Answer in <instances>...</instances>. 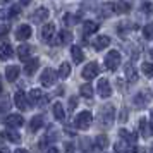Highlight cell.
I'll return each mask as SVG.
<instances>
[{
    "mask_svg": "<svg viewBox=\"0 0 153 153\" xmlns=\"http://www.w3.org/2000/svg\"><path fill=\"white\" fill-rule=\"evenodd\" d=\"M38 65H40V60L38 59H29L28 62H26V65H24V72L28 76H33L36 72V69H38Z\"/></svg>",
    "mask_w": 153,
    "mask_h": 153,
    "instance_id": "ffe728a7",
    "label": "cell"
},
{
    "mask_svg": "<svg viewBox=\"0 0 153 153\" xmlns=\"http://www.w3.org/2000/svg\"><path fill=\"white\" fill-rule=\"evenodd\" d=\"M98 72H100V67H98L97 62H90L84 65L83 69V77L86 79V81H91V79H95V77L98 76Z\"/></svg>",
    "mask_w": 153,
    "mask_h": 153,
    "instance_id": "5b68a950",
    "label": "cell"
},
{
    "mask_svg": "<svg viewBox=\"0 0 153 153\" xmlns=\"http://www.w3.org/2000/svg\"><path fill=\"white\" fill-rule=\"evenodd\" d=\"M146 102H148L146 93H139V95H136V98H134V103L136 105H145Z\"/></svg>",
    "mask_w": 153,
    "mask_h": 153,
    "instance_id": "836d02e7",
    "label": "cell"
},
{
    "mask_svg": "<svg viewBox=\"0 0 153 153\" xmlns=\"http://www.w3.org/2000/svg\"><path fill=\"white\" fill-rule=\"evenodd\" d=\"M120 62H122V57H120V53L117 50H110L107 53V57H105V65H107L108 71H115L120 65Z\"/></svg>",
    "mask_w": 153,
    "mask_h": 153,
    "instance_id": "3957f363",
    "label": "cell"
},
{
    "mask_svg": "<svg viewBox=\"0 0 153 153\" xmlns=\"http://www.w3.org/2000/svg\"><path fill=\"white\" fill-rule=\"evenodd\" d=\"M0 153H10V152H9L7 148H2V150H0Z\"/></svg>",
    "mask_w": 153,
    "mask_h": 153,
    "instance_id": "bcb514c9",
    "label": "cell"
},
{
    "mask_svg": "<svg viewBox=\"0 0 153 153\" xmlns=\"http://www.w3.org/2000/svg\"><path fill=\"white\" fill-rule=\"evenodd\" d=\"M48 16H50L48 9L47 7H40V9H36L35 10V14H33V21H35L36 24H42L43 21L48 19Z\"/></svg>",
    "mask_w": 153,
    "mask_h": 153,
    "instance_id": "5bb4252c",
    "label": "cell"
},
{
    "mask_svg": "<svg viewBox=\"0 0 153 153\" xmlns=\"http://www.w3.org/2000/svg\"><path fill=\"white\" fill-rule=\"evenodd\" d=\"M141 69H143V72H145L146 76H153V64L152 62H145L141 65Z\"/></svg>",
    "mask_w": 153,
    "mask_h": 153,
    "instance_id": "e575fe53",
    "label": "cell"
},
{
    "mask_svg": "<svg viewBox=\"0 0 153 153\" xmlns=\"http://www.w3.org/2000/svg\"><path fill=\"white\" fill-rule=\"evenodd\" d=\"M77 22H79V17H77V16H72V14L64 16V24H65V26H74Z\"/></svg>",
    "mask_w": 153,
    "mask_h": 153,
    "instance_id": "1f68e13d",
    "label": "cell"
},
{
    "mask_svg": "<svg viewBox=\"0 0 153 153\" xmlns=\"http://www.w3.org/2000/svg\"><path fill=\"white\" fill-rule=\"evenodd\" d=\"M64 153H74V145L72 143H65V152Z\"/></svg>",
    "mask_w": 153,
    "mask_h": 153,
    "instance_id": "60d3db41",
    "label": "cell"
},
{
    "mask_svg": "<svg viewBox=\"0 0 153 153\" xmlns=\"http://www.w3.org/2000/svg\"><path fill=\"white\" fill-rule=\"evenodd\" d=\"M2 136H4V138H7L9 141H12V143H21V136H19V132L12 131V129L4 131V132H2Z\"/></svg>",
    "mask_w": 153,
    "mask_h": 153,
    "instance_id": "603a6c76",
    "label": "cell"
},
{
    "mask_svg": "<svg viewBox=\"0 0 153 153\" xmlns=\"http://www.w3.org/2000/svg\"><path fill=\"white\" fill-rule=\"evenodd\" d=\"M28 100L29 98L22 93V91H17L14 95V103H16V107L19 108V110H26L28 108Z\"/></svg>",
    "mask_w": 153,
    "mask_h": 153,
    "instance_id": "4fadbf2b",
    "label": "cell"
},
{
    "mask_svg": "<svg viewBox=\"0 0 153 153\" xmlns=\"http://www.w3.org/2000/svg\"><path fill=\"white\" fill-rule=\"evenodd\" d=\"M114 150L117 153H127V143L126 141H117L115 146H114Z\"/></svg>",
    "mask_w": 153,
    "mask_h": 153,
    "instance_id": "d6a6232c",
    "label": "cell"
},
{
    "mask_svg": "<svg viewBox=\"0 0 153 153\" xmlns=\"http://www.w3.org/2000/svg\"><path fill=\"white\" fill-rule=\"evenodd\" d=\"M12 55H14V48L10 47V43H7V42L0 43V59H2V60H7V59H10Z\"/></svg>",
    "mask_w": 153,
    "mask_h": 153,
    "instance_id": "9a60e30c",
    "label": "cell"
},
{
    "mask_svg": "<svg viewBox=\"0 0 153 153\" xmlns=\"http://www.w3.org/2000/svg\"><path fill=\"white\" fill-rule=\"evenodd\" d=\"M97 91L98 95L102 98H108L112 95V88H110V83L107 81V79H100L97 84Z\"/></svg>",
    "mask_w": 153,
    "mask_h": 153,
    "instance_id": "52a82bcc",
    "label": "cell"
},
{
    "mask_svg": "<svg viewBox=\"0 0 153 153\" xmlns=\"http://www.w3.org/2000/svg\"><path fill=\"white\" fill-rule=\"evenodd\" d=\"M31 35H33V29L29 28L28 24H21V26L17 28V31H16V38H17L19 42H26Z\"/></svg>",
    "mask_w": 153,
    "mask_h": 153,
    "instance_id": "30bf717a",
    "label": "cell"
},
{
    "mask_svg": "<svg viewBox=\"0 0 153 153\" xmlns=\"http://www.w3.org/2000/svg\"><path fill=\"white\" fill-rule=\"evenodd\" d=\"M55 79H57L55 71L53 69H45L42 72V76H40V83H42L45 88H50V86L55 84Z\"/></svg>",
    "mask_w": 153,
    "mask_h": 153,
    "instance_id": "277c9868",
    "label": "cell"
},
{
    "mask_svg": "<svg viewBox=\"0 0 153 153\" xmlns=\"http://www.w3.org/2000/svg\"><path fill=\"white\" fill-rule=\"evenodd\" d=\"M22 4H29V2H31V0H21Z\"/></svg>",
    "mask_w": 153,
    "mask_h": 153,
    "instance_id": "7dc6e473",
    "label": "cell"
},
{
    "mask_svg": "<svg viewBox=\"0 0 153 153\" xmlns=\"http://www.w3.org/2000/svg\"><path fill=\"white\" fill-rule=\"evenodd\" d=\"M31 53H33V48L29 45H21L17 48V57L21 59L22 62H28L29 59H31Z\"/></svg>",
    "mask_w": 153,
    "mask_h": 153,
    "instance_id": "2e32d148",
    "label": "cell"
},
{
    "mask_svg": "<svg viewBox=\"0 0 153 153\" xmlns=\"http://www.w3.org/2000/svg\"><path fill=\"white\" fill-rule=\"evenodd\" d=\"M150 153H153V148H152V150H150Z\"/></svg>",
    "mask_w": 153,
    "mask_h": 153,
    "instance_id": "f907efd6",
    "label": "cell"
},
{
    "mask_svg": "<svg viewBox=\"0 0 153 153\" xmlns=\"http://www.w3.org/2000/svg\"><path fill=\"white\" fill-rule=\"evenodd\" d=\"M0 93H2V84H0Z\"/></svg>",
    "mask_w": 153,
    "mask_h": 153,
    "instance_id": "c3c4849f",
    "label": "cell"
},
{
    "mask_svg": "<svg viewBox=\"0 0 153 153\" xmlns=\"http://www.w3.org/2000/svg\"><path fill=\"white\" fill-rule=\"evenodd\" d=\"M47 153H59V150H57V148H50Z\"/></svg>",
    "mask_w": 153,
    "mask_h": 153,
    "instance_id": "ee69618b",
    "label": "cell"
},
{
    "mask_svg": "<svg viewBox=\"0 0 153 153\" xmlns=\"http://www.w3.org/2000/svg\"><path fill=\"white\" fill-rule=\"evenodd\" d=\"M91 122H93V115H91V112H88V110H83L81 114H77L76 120H74L76 127L77 129H83V131L90 129Z\"/></svg>",
    "mask_w": 153,
    "mask_h": 153,
    "instance_id": "7a4b0ae2",
    "label": "cell"
},
{
    "mask_svg": "<svg viewBox=\"0 0 153 153\" xmlns=\"http://www.w3.org/2000/svg\"><path fill=\"white\" fill-rule=\"evenodd\" d=\"M150 120H152V127H153V110H150Z\"/></svg>",
    "mask_w": 153,
    "mask_h": 153,
    "instance_id": "f6af8a7d",
    "label": "cell"
},
{
    "mask_svg": "<svg viewBox=\"0 0 153 153\" xmlns=\"http://www.w3.org/2000/svg\"><path fill=\"white\" fill-rule=\"evenodd\" d=\"M71 53H72V59H74V62H76V64H79L81 60H83V57H84L81 47H76V45L71 48Z\"/></svg>",
    "mask_w": 153,
    "mask_h": 153,
    "instance_id": "83f0119b",
    "label": "cell"
},
{
    "mask_svg": "<svg viewBox=\"0 0 153 153\" xmlns=\"http://www.w3.org/2000/svg\"><path fill=\"white\" fill-rule=\"evenodd\" d=\"M9 33V26L7 24H0V38H2V36H5Z\"/></svg>",
    "mask_w": 153,
    "mask_h": 153,
    "instance_id": "74e56055",
    "label": "cell"
},
{
    "mask_svg": "<svg viewBox=\"0 0 153 153\" xmlns=\"http://www.w3.org/2000/svg\"><path fill=\"white\" fill-rule=\"evenodd\" d=\"M53 117L57 119V120H64L65 119V112H64V107H62V103H59V102H55L53 103Z\"/></svg>",
    "mask_w": 153,
    "mask_h": 153,
    "instance_id": "7402d4cb",
    "label": "cell"
},
{
    "mask_svg": "<svg viewBox=\"0 0 153 153\" xmlns=\"http://www.w3.org/2000/svg\"><path fill=\"white\" fill-rule=\"evenodd\" d=\"M28 98L36 105H43V103L48 102V95H43L42 90H31L29 91V95H28Z\"/></svg>",
    "mask_w": 153,
    "mask_h": 153,
    "instance_id": "8992f818",
    "label": "cell"
},
{
    "mask_svg": "<svg viewBox=\"0 0 153 153\" xmlns=\"http://www.w3.org/2000/svg\"><path fill=\"white\" fill-rule=\"evenodd\" d=\"M131 9V5L127 4V2H117L115 4V14H124Z\"/></svg>",
    "mask_w": 153,
    "mask_h": 153,
    "instance_id": "f546056e",
    "label": "cell"
},
{
    "mask_svg": "<svg viewBox=\"0 0 153 153\" xmlns=\"http://www.w3.org/2000/svg\"><path fill=\"white\" fill-rule=\"evenodd\" d=\"M143 10H145L146 14H153V4H150V2H146L145 5H143Z\"/></svg>",
    "mask_w": 153,
    "mask_h": 153,
    "instance_id": "8d00e7d4",
    "label": "cell"
},
{
    "mask_svg": "<svg viewBox=\"0 0 153 153\" xmlns=\"http://www.w3.org/2000/svg\"><path fill=\"white\" fill-rule=\"evenodd\" d=\"M43 122H45V120H43L42 115H35V117L31 119V122H29V129H31L33 132L38 131V129H40V127L43 126Z\"/></svg>",
    "mask_w": 153,
    "mask_h": 153,
    "instance_id": "d4e9b609",
    "label": "cell"
},
{
    "mask_svg": "<svg viewBox=\"0 0 153 153\" xmlns=\"http://www.w3.org/2000/svg\"><path fill=\"white\" fill-rule=\"evenodd\" d=\"M14 153H29L28 150H24V148H19V150H16Z\"/></svg>",
    "mask_w": 153,
    "mask_h": 153,
    "instance_id": "7bdbcfd3",
    "label": "cell"
},
{
    "mask_svg": "<svg viewBox=\"0 0 153 153\" xmlns=\"http://www.w3.org/2000/svg\"><path fill=\"white\" fill-rule=\"evenodd\" d=\"M72 42V33L69 29H60L57 38H53V42L50 43H57V45H65V43H71Z\"/></svg>",
    "mask_w": 153,
    "mask_h": 153,
    "instance_id": "ba28073f",
    "label": "cell"
},
{
    "mask_svg": "<svg viewBox=\"0 0 153 153\" xmlns=\"http://www.w3.org/2000/svg\"><path fill=\"white\" fill-rule=\"evenodd\" d=\"M81 95H83L84 98H93V86L91 84H83L81 86Z\"/></svg>",
    "mask_w": 153,
    "mask_h": 153,
    "instance_id": "4dcf8cb0",
    "label": "cell"
},
{
    "mask_svg": "<svg viewBox=\"0 0 153 153\" xmlns=\"http://www.w3.org/2000/svg\"><path fill=\"white\" fill-rule=\"evenodd\" d=\"M19 72H21V67H17V65H9L7 69H5V77H7V81L14 83L16 79L19 77Z\"/></svg>",
    "mask_w": 153,
    "mask_h": 153,
    "instance_id": "d6986e66",
    "label": "cell"
},
{
    "mask_svg": "<svg viewBox=\"0 0 153 153\" xmlns=\"http://www.w3.org/2000/svg\"><path fill=\"white\" fill-rule=\"evenodd\" d=\"M19 10H21V9L17 7V5H14V7L10 9V17H17V16H19Z\"/></svg>",
    "mask_w": 153,
    "mask_h": 153,
    "instance_id": "ab89813d",
    "label": "cell"
},
{
    "mask_svg": "<svg viewBox=\"0 0 153 153\" xmlns=\"http://www.w3.org/2000/svg\"><path fill=\"white\" fill-rule=\"evenodd\" d=\"M24 124V119L21 117V115H17V114H10V115H7L5 117V126L7 127H10V129H17V127H21V126Z\"/></svg>",
    "mask_w": 153,
    "mask_h": 153,
    "instance_id": "9c48e42d",
    "label": "cell"
},
{
    "mask_svg": "<svg viewBox=\"0 0 153 153\" xmlns=\"http://www.w3.org/2000/svg\"><path fill=\"white\" fill-rule=\"evenodd\" d=\"M132 153H145V150H143V148H134Z\"/></svg>",
    "mask_w": 153,
    "mask_h": 153,
    "instance_id": "b9f144b4",
    "label": "cell"
},
{
    "mask_svg": "<svg viewBox=\"0 0 153 153\" xmlns=\"http://www.w3.org/2000/svg\"><path fill=\"white\" fill-rule=\"evenodd\" d=\"M76 105H77V98L71 97V100H69V112L74 110V108H76Z\"/></svg>",
    "mask_w": 153,
    "mask_h": 153,
    "instance_id": "f35d334b",
    "label": "cell"
},
{
    "mask_svg": "<svg viewBox=\"0 0 153 153\" xmlns=\"http://www.w3.org/2000/svg\"><path fill=\"white\" fill-rule=\"evenodd\" d=\"M124 72H126V77H127L129 83H138V71L132 67V64H126Z\"/></svg>",
    "mask_w": 153,
    "mask_h": 153,
    "instance_id": "ac0fdd59",
    "label": "cell"
},
{
    "mask_svg": "<svg viewBox=\"0 0 153 153\" xmlns=\"http://www.w3.org/2000/svg\"><path fill=\"white\" fill-rule=\"evenodd\" d=\"M93 48L97 50V52H100V50H103V48H107L108 45H110V38L108 36H103V35H100V36H97L95 40H93Z\"/></svg>",
    "mask_w": 153,
    "mask_h": 153,
    "instance_id": "7c38bea8",
    "label": "cell"
},
{
    "mask_svg": "<svg viewBox=\"0 0 153 153\" xmlns=\"http://www.w3.org/2000/svg\"><path fill=\"white\" fill-rule=\"evenodd\" d=\"M143 33H145L146 38H153V22L152 24H146L145 28H143Z\"/></svg>",
    "mask_w": 153,
    "mask_h": 153,
    "instance_id": "d590c367",
    "label": "cell"
},
{
    "mask_svg": "<svg viewBox=\"0 0 153 153\" xmlns=\"http://www.w3.org/2000/svg\"><path fill=\"white\" fill-rule=\"evenodd\" d=\"M112 14H115V4H105L102 7V16L107 17V16H112Z\"/></svg>",
    "mask_w": 153,
    "mask_h": 153,
    "instance_id": "f1b7e54d",
    "label": "cell"
},
{
    "mask_svg": "<svg viewBox=\"0 0 153 153\" xmlns=\"http://www.w3.org/2000/svg\"><path fill=\"white\" fill-rule=\"evenodd\" d=\"M119 136H120V138L124 139L126 143H136V138H138L136 134L129 132L127 129H120V131H119Z\"/></svg>",
    "mask_w": 153,
    "mask_h": 153,
    "instance_id": "cb8c5ba5",
    "label": "cell"
},
{
    "mask_svg": "<svg viewBox=\"0 0 153 153\" xmlns=\"http://www.w3.org/2000/svg\"><path fill=\"white\" fill-rule=\"evenodd\" d=\"M69 74H71V65H69V62H64L62 65L59 67L57 76L60 77V79H67V77H69Z\"/></svg>",
    "mask_w": 153,
    "mask_h": 153,
    "instance_id": "484cf974",
    "label": "cell"
},
{
    "mask_svg": "<svg viewBox=\"0 0 153 153\" xmlns=\"http://www.w3.org/2000/svg\"><path fill=\"white\" fill-rule=\"evenodd\" d=\"M42 38L45 42H50V40L55 38V24L53 22H48L42 28Z\"/></svg>",
    "mask_w": 153,
    "mask_h": 153,
    "instance_id": "8fae6325",
    "label": "cell"
},
{
    "mask_svg": "<svg viewBox=\"0 0 153 153\" xmlns=\"http://www.w3.org/2000/svg\"><path fill=\"white\" fill-rule=\"evenodd\" d=\"M93 146H95V150H105L108 146V138L105 134H100L93 139Z\"/></svg>",
    "mask_w": 153,
    "mask_h": 153,
    "instance_id": "44dd1931",
    "label": "cell"
},
{
    "mask_svg": "<svg viewBox=\"0 0 153 153\" xmlns=\"http://www.w3.org/2000/svg\"><path fill=\"white\" fill-rule=\"evenodd\" d=\"M152 59H153V48H152Z\"/></svg>",
    "mask_w": 153,
    "mask_h": 153,
    "instance_id": "681fc988",
    "label": "cell"
},
{
    "mask_svg": "<svg viewBox=\"0 0 153 153\" xmlns=\"http://www.w3.org/2000/svg\"><path fill=\"white\" fill-rule=\"evenodd\" d=\"M114 119H115V108L112 105H105L102 112H100V122L103 127H112L114 124Z\"/></svg>",
    "mask_w": 153,
    "mask_h": 153,
    "instance_id": "6da1fadb",
    "label": "cell"
},
{
    "mask_svg": "<svg viewBox=\"0 0 153 153\" xmlns=\"http://www.w3.org/2000/svg\"><path fill=\"white\" fill-rule=\"evenodd\" d=\"M138 127H139V134H141L143 138H150V134H152V124H150L145 117L139 119Z\"/></svg>",
    "mask_w": 153,
    "mask_h": 153,
    "instance_id": "e0dca14e",
    "label": "cell"
},
{
    "mask_svg": "<svg viewBox=\"0 0 153 153\" xmlns=\"http://www.w3.org/2000/svg\"><path fill=\"white\" fill-rule=\"evenodd\" d=\"M98 29V24L93 21H84L83 22V31L86 33V35H91V33H97Z\"/></svg>",
    "mask_w": 153,
    "mask_h": 153,
    "instance_id": "4316f807",
    "label": "cell"
}]
</instances>
